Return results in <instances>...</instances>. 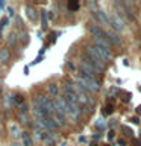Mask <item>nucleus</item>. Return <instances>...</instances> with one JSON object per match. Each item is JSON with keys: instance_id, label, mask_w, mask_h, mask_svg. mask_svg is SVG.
<instances>
[{"instance_id": "393cba45", "label": "nucleus", "mask_w": 141, "mask_h": 146, "mask_svg": "<svg viewBox=\"0 0 141 146\" xmlns=\"http://www.w3.org/2000/svg\"><path fill=\"white\" fill-rule=\"evenodd\" d=\"M8 17H14V9L12 8H8Z\"/></svg>"}, {"instance_id": "39448f33", "label": "nucleus", "mask_w": 141, "mask_h": 146, "mask_svg": "<svg viewBox=\"0 0 141 146\" xmlns=\"http://www.w3.org/2000/svg\"><path fill=\"white\" fill-rule=\"evenodd\" d=\"M90 32L93 38H106V32L99 26H90Z\"/></svg>"}, {"instance_id": "c85d7f7f", "label": "nucleus", "mask_w": 141, "mask_h": 146, "mask_svg": "<svg viewBox=\"0 0 141 146\" xmlns=\"http://www.w3.org/2000/svg\"><path fill=\"white\" fill-rule=\"evenodd\" d=\"M112 137H114V132H109V135H108V139H109V140H112Z\"/></svg>"}, {"instance_id": "f704fd0d", "label": "nucleus", "mask_w": 141, "mask_h": 146, "mask_svg": "<svg viewBox=\"0 0 141 146\" xmlns=\"http://www.w3.org/2000/svg\"><path fill=\"white\" fill-rule=\"evenodd\" d=\"M140 91H141V87H140Z\"/></svg>"}, {"instance_id": "1a4fd4ad", "label": "nucleus", "mask_w": 141, "mask_h": 146, "mask_svg": "<svg viewBox=\"0 0 141 146\" xmlns=\"http://www.w3.org/2000/svg\"><path fill=\"white\" fill-rule=\"evenodd\" d=\"M9 59H11V52H9V49H2L0 50V61L8 62Z\"/></svg>"}, {"instance_id": "f8f14e48", "label": "nucleus", "mask_w": 141, "mask_h": 146, "mask_svg": "<svg viewBox=\"0 0 141 146\" xmlns=\"http://www.w3.org/2000/svg\"><path fill=\"white\" fill-rule=\"evenodd\" d=\"M47 91H49L50 96H53V98H58L59 90H58V85H56V84H49V85H47Z\"/></svg>"}, {"instance_id": "6ab92c4d", "label": "nucleus", "mask_w": 141, "mask_h": 146, "mask_svg": "<svg viewBox=\"0 0 141 146\" xmlns=\"http://www.w3.org/2000/svg\"><path fill=\"white\" fill-rule=\"evenodd\" d=\"M15 40H18V36L15 35V34H11V35H9V43H11V44H14V43H15Z\"/></svg>"}, {"instance_id": "9b49d317", "label": "nucleus", "mask_w": 141, "mask_h": 146, "mask_svg": "<svg viewBox=\"0 0 141 146\" xmlns=\"http://www.w3.org/2000/svg\"><path fill=\"white\" fill-rule=\"evenodd\" d=\"M26 15L30 21H35L36 20V11L32 6H26Z\"/></svg>"}, {"instance_id": "4be33fe9", "label": "nucleus", "mask_w": 141, "mask_h": 146, "mask_svg": "<svg viewBox=\"0 0 141 146\" xmlns=\"http://www.w3.org/2000/svg\"><path fill=\"white\" fill-rule=\"evenodd\" d=\"M88 6H90L91 9H93V11H96V12H97V3H94V2H90V3H88Z\"/></svg>"}, {"instance_id": "7c9ffc66", "label": "nucleus", "mask_w": 141, "mask_h": 146, "mask_svg": "<svg viewBox=\"0 0 141 146\" xmlns=\"http://www.w3.org/2000/svg\"><path fill=\"white\" fill-rule=\"evenodd\" d=\"M2 134H3V129H2V125H0V137H2Z\"/></svg>"}, {"instance_id": "423d86ee", "label": "nucleus", "mask_w": 141, "mask_h": 146, "mask_svg": "<svg viewBox=\"0 0 141 146\" xmlns=\"http://www.w3.org/2000/svg\"><path fill=\"white\" fill-rule=\"evenodd\" d=\"M93 40H94V46H97V47H102V49L111 52V43L108 41V38H93Z\"/></svg>"}, {"instance_id": "6e6552de", "label": "nucleus", "mask_w": 141, "mask_h": 146, "mask_svg": "<svg viewBox=\"0 0 141 146\" xmlns=\"http://www.w3.org/2000/svg\"><path fill=\"white\" fill-rule=\"evenodd\" d=\"M106 38H108V41H111V43H114V44H120L121 43V38L115 34V32H108Z\"/></svg>"}, {"instance_id": "aec40b11", "label": "nucleus", "mask_w": 141, "mask_h": 146, "mask_svg": "<svg viewBox=\"0 0 141 146\" xmlns=\"http://www.w3.org/2000/svg\"><path fill=\"white\" fill-rule=\"evenodd\" d=\"M43 27H47V14L43 11Z\"/></svg>"}, {"instance_id": "f3484780", "label": "nucleus", "mask_w": 141, "mask_h": 146, "mask_svg": "<svg viewBox=\"0 0 141 146\" xmlns=\"http://www.w3.org/2000/svg\"><path fill=\"white\" fill-rule=\"evenodd\" d=\"M3 104H6V108H9V107H11V104H12V100H11V96H5V98H3Z\"/></svg>"}, {"instance_id": "c756f323", "label": "nucleus", "mask_w": 141, "mask_h": 146, "mask_svg": "<svg viewBox=\"0 0 141 146\" xmlns=\"http://www.w3.org/2000/svg\"><path fill=\"white\" fill-rule=\"evenodd\" d=\"M136 113H138V114H141V107H138V108H136Z\"/></svg>"}, {"instance_id": "cd10ccee", "label": "nucleus", "mask_w": 141, "mask_h": 146, "mask_svg": "<svg viewBox=\"0 0 141 146\" xmlns=\"http://www.w3.org/2000/svg\"><path fill=\"white\" fill-rule=\"evenodd\" d=\"M130 122H134V123H140V120H138V117H134V119H132Z\"/></svg>"}, {"instance_id": "473e14b6", "label": "nucleus", "mask_w": 141, "mask_h": 146, "mask_svg": "<svg viewBox=\"0 0 141 146\" xmlns=\"http://www.w3.org/2000/svg\"><path fill=\"white\" fill-rule=\"evenodd\" d=\"M11 146H21L20 143H14V145H11Z\"/></svg>"}, {"instance_id": "bb28decb", "label": "nucleus", "mask_w": 141, "mask_h": 146, "mask_svg": "<svg viewBox=\"0 0 141 146\" xmlns=\"http://www.w3.org/2000/svg\"><path fill=\"white\" fill-rule=\"evenodd\" d=\"M55 15H56V14H55V11H50V14H49V17H50V18H55Z\"/></svg>"}, {"instance_id": "a211bd4d", "label": "nucleus", "mask_w": 141, "mask_h": 146, "mask_svg": "<svg viewBox=\"0 0 141 146\" xmlns=\"http://www.w3.org/2000/svg\"><path fill=\"white\" fill-rule=\"evenodd\" d=\"M96 126H97V128H105V126H106V123H105L103 119H99V120L96 122Z\"/></svg>"}, {"instance_id": "412c9836", "label": "nucleus", "mask_w": 141, "mask_h": 146, "mask_svg": "<svg viewBox=\"0 0 141 146\" xmlns=\"http://www.w3.org/2000/svg\"><path fill=\"white\" fill-rule=\"evenodd\" d=\"M8 21H9L8 18H3V20L0 21V32H2V29H3L5 26H8Z\"/></svg>"}, {"instance_id": "0eeeda50", "label": "nucleus", "mask_w": 141, "mask_h": 146, "mask_svg": "<svg viewBox=\"0 0 141 146\" xmlns=\"http://www.w3.org/2000/svg\"><path fill=\"white\" fill-rule=\"evenodd\" d=\"M9 134H11L12 137H20L21 135V128L18 123L15 122H12V123H9Z\"/></svg>"}, {"instance_id": "dca6fc26", "label": "nucleus", "mask_w": 141, "mask_h": 146, "mask_svg": "<svg viewBox=\"0 0 141 146\" xmlns=\"http://www.w3.org/2000/svg\"><path fill=\"white\" fill-rule=\"evenodd\" d=\"M18 108H20V113L26 114V113H27V108H29V107H27V104H26V102H23V104L18 105Z\"/></svg>"}, {"instance_id": "f257e3e1", "label": "nucleus", "mask_w": 141, "mask_h": 146, "mask_svg": "<svg viewBox=\"0 0 141 146\" xmlns=\"http://www.w3.org/2000/svg\"><path fill=\"white\" fill-rule=\"evenodd\" d=\"M76 84L80 87L84 91H99L100 84L96 79H90V78H84V76H77L76 78Z\"/></svg>"}, {"instance_id": "5701e85b", "label": "nucleus", "mask_w": 141, "mask_h": 146, "mask_svg": "<svg viewBox=\"0 0 141 146\" xmlns=\"http://www.w3.org/2000/svg\"><path fill=\"white\" fill-rule=\"evenodd\" d=\"M123 131H125V132H127V135H132V134H134V131H130L127 126H123Z\"/></svg>"}, {"instance_id": "72a5a7b5", "label": "nucleus", "mask_w": 141, "mask_h": 146, "mask_svg": "<svg viewBox=\"0 0 141 146\" xmlns=\"http://www.w3.org/2000/svg\"><path fill=\"white\" fill-rule=\"evenodd\" d=\"M0 91H2V85H0Z\"/></svg>"}, {"instance_id": "a878e982", "label": "nucleus", "mask_w": 141, "mask_h": 146, "mask_svg": "<svg viewBox=\"0 0 141 146\" xmlns=\"http://www.w3.org/2000/svg\"><path fill=\"white\" fill-rule=\"evenodd\" d=\"M118 145H121V146H126V141L121 139V140H118Z\"/></svg>"}, {"instance_id": "2f4dec72", "label": "nucleus", "mask_w": 141, "mask_h": 146, "mask_svg": "<svg viewBox=\"0 0 141 146\" xmlns=\"http://www.w3.org/2000/svg\"><path fill=\"white\" fill-rule=\"evenodd\" d=\"M5 6V2H0V8H3Z\"/></svg>"}, {"instance_id": "ddd939ff", "label": "nucleus", "mask_w": 141, "mask_h": 146, "mask_svg": "<svg viewBox=\"0 0 141 146\" xmlns=\"http://www.w3.org/2000/svg\"><path fill=\"white\" fill-rule=\"evenodd\" d=\"M21 139H23V146H32V137L29 132H21Z\"/></svg>"}, {"instance_id": "7ed1b4c3", "label": "nucleus", "mask_w": 141, "mask_h": 146, "mask_svg": "<svg viewBox=\"0 0 141 146\" xmlns=\"http://www.w3.org/2000/svg\"><path fill=\"white\" fill-rule=\"evenodd\" d=\"M109 25H111L115 31H121L125 27V20L118 15V14H112L111 18H109Z\"/></svg>"}, {"instance_id": "f03ea898", "label": "nucleus", "mask_w": 141, "mask_h": 146, "mask_svg": "<svg viewBox=\"0 0 141 146\" xmlns=\"http://www.w3.org/2000/svg\"><path fill=\"white\" fill-rule=\"evenodd\" d=\"M79 68H80V75H79V76H84V78L96 79V76L100 75V72L97 70V68L93 67V66H91V64H88V62H85V61H80Z\"/></svg>"}, {"instance_id": "4468645a", "label": "nucleus", "mask_w": 141, "mask_h": 146, "mask_svg": "<svg viewBox=\"0 0 141 146\" xmlns=\"http://www.w3.org/2000/svg\"><path fill=\"white\" fill-rule=\"evenodd\" d=\"M17 119H18V122L21 123V125H27V123L30 122V119H29V114H23V113H18V116H17Z\"/></svg>"}, {"instance_id": "b1692460", "label": "nucleus", "mask_w": 141, "mask_h": 146, "mask_svg": "<svg viewBox=\"0 0 141 146\" xmlns=\"http://www.w3.org/2000/svg\"><path fill=\"white\" fill-rule=\"evenodd\" d=\"M111 113H112V107L109 105V107H106V108H105V114H111Z\"/></svg>"}, {"instance_id": "9d476101", "label": "nucleus", "mask_w": 141, "mask_h": 146, "mask_svg": "<svg viewBox=\"0 0 141 146\" xmlns=\"http://www.w3.org/2000/svg\"><path fill=\"white\" fill-rule=\"evenodd\" d=\"M96 15H97L99 21L102 23V25H109V18H108V15L103 11H97V12H96Z\"/></svg>"}, {"instance_id": "2eb2a0df", "label": "nucleus", "mask_w": 141, "mask_h": 146, "mask_svg": "<svg viewBox=\"0 0 141 146\" xmlns=\"http://www.w3.org/2000/svg\"><path fill=\"white\" fill-rule=\"evenodd\" d=\"M68 9H70V11H76V9H79V3H77V2H70V3H68Z\"/></svg>"}, {"instance_id": "20e7f679", "label": "nucleus", "mask_w": 141, "mask_h": 146, "mask_svg": "<svg viewBox=\"0 0 141 146\" xmlns=\"http://www.w3.org/2000/svg\"><path fill=\"white\" fill-rule=\"evenodd\" d=\"M40 122L44 125L45 131H53V129H58V125H56V122L53 120V117H45V119H43V120H40Z\"/></svg>"}]
</instances>
